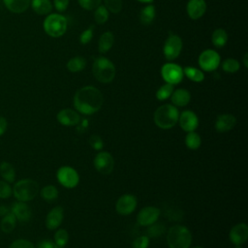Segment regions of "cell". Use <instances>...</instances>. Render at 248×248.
Masks as SVG:
<instances>
[{
  "label": "cell",
  "mask_w": 248,
  "mask_h": 248,
  "mask_svg": "<svg viewBox=\"0 0 248 248\" xmlns=\"http://www.w3.org/2000/svg\"><path fill=\"white\" fill-rule=\"evenodd\" d=\"M37 248H59V247L55 244V242L48 239H44L38 242Z\"/></svg>",
  "instance_id": "bcb514c9"
},
{
  "label": "cell",
  "mask_w": 248,
  "mask_h": 248,
  "mask_svg": "<svg viewBox=\"0 0 248 248\" xmlns=\"http://www.w3.org/2000/svg\"><path fill=\"white\" fill-rule=\"evenodd\" d=\"M104 102L101 91L94 86H84L78 89L74 96V107L77 111L90 115L97 112Z\"/></svg>",
  "instance_id": "6da1fadb"
},
{
  "label": "cell",
  "mask_w": 248,
  "mask_h": 248,
  "mask_svg": "<svg viewBox=\"0 0 248 248\" xmlns=\"http://www.w3.org/2000/svg\"><path fill=\"white\" fill-rule=\"evenodd\" d=\"M16 225V218L12 213V211H9L5 215H3V218L1 220V229L4 232L10 233L14 231Z\"/></svg>",
  "instance_id": "484cf974"
},
{
  "label": "cell",
  "mask_w": 248,
  "mask_h": 248,
  "mask_svg": "<svg viewBox=\"0 0 248 248\" xmlns=\"http://www.w3.org/2000/svg\"><path fill=\"white\" fill-rule=\"evenodd\" d=\"M67 26V18L59 14H50L44 20V29L46 33L53 38H58L64 35Z\"/></svg>",
  "instance_id": "8992f818"
},
{
  "label": "cell",
  "mask_w": 248,
  "mask_h": 248,
  "mask_svg": "<svg viewBox=\"0 0 248 248\" xmlns=\"http://www.w3.org/2000/svg\"><path fill=\"white\" fill-rule=\"evenodd\" d=\"M186 10L190 18L198 19L204 15L206 11V3L204 0H189Z\"/></svg>",
  "instance_id": "ac0fdd59"
},
{
  "label": "cell",
  "mask_w": 248,
  "mask_h": 248,
  "mask_svg": "<svg viewBox=\"0 0 248 248\" xmlns=\"http://www.w3.org/2000/svg\"><path fill=\"white\" fill-rule=\"evenodd\" d=\"M9 248H35L32 242L26 239H16L15 240Z\"/></svg>",
  "instance_id": "ee69618b"
},
{
  "label": "cell",
  "mask_w": 248,
  "mask_h": 248,
  "mask_svg": "<svg viewBox=\"0 0 248 248\" xmlns=\"http://www.w3.org/2000/svg\"><path fill=\"white\" fill-rule=\"evenodd\" d=\"M179 112L176 107L173 105L166 104L159 107L154 112L155 124L163 130H168L176 125L178 122Z\"/></svg>",
  "instance_id": "7a4b0ae2"
},
{
  "label": "cell",
  "mask_w": 248,
  "mask_h": 248,
  "mask_svg": "<svg viewBox=\"0 0 248 248\" xmlns=\"http://www.w3.org/2000/svg\"><path fill=\"white\" fill-rule=\"evenodd\" d=\"M7 127H8V123H7L6 118L0 116V137L6 132Z\"/></svg>",
  "instance_id": "7dc6e473"
},
{
  "label": "cell",
  "mask_w": 248,
  "mask_h": 248,
  "mask_svg": "<svg viewBox=\"0 0 248 248\" xmlns=\"http://www.w3.org/2000/svg\"><path fill=\"white\" fill-rule=\"evenodd\" d=\"M236 123V119L232 114L230 113H225L221 114L216 118L215 121V129L217 132L224 133L232 130Z\"/></svg>",
  "instance_id": "ffe728a7"
},
{
  "label": "cell",
  "mask_w": 248,
  "mask_h": 248,
  "mask_svg": "<svg viewBox=\"0 0 248 248\" xmlns=\"http://www.w3.org/2000/svg\"><path fill=\"white\" fill-rule=\"evenodd\" d=\"M70 0H54V7L58 12H64L69 6Z\"/></svg>",
  "instance_id": "f6af8a7d"
},
{
  "label": "cell",
  "mask_w": 248,
  "mask_h": 248,
  "mask_svg": "<svg viewBox=\"0 0 248 248\" xmlns=\"http://www.w3.org/2000/svg\"><path fill=\"white\" fill-rule=\"evenodd\" d=\"M182 40L179 36L170 32L163 47V52L167 60L172 61L176 59L182 50Z\"/></svg>",
  "instance_id": "52a82bcc"
},
{
  "label": "cell",
  "mask_w": 248,
  "mask_h": 248,
  "mask_svg": "<svg viewBox=\"0 0 248 248\" xmlns=\"http://www.w3.org/2000/svg\"><path fill=\"white\" fill-rule=\"evenodd\" d=\"M11 211L15 215V217L21 222L29 221L32 216L31 208L24 202L18 201L14 202L11 207Z\"/></svg>",
  "instance_id": "d6986e66"
},
{
  "label": "cell",
  "mask_w": 248,
  "mask_h": 248,
  "mask_svg": "<svg viewBox=\"0 0 248 248\" xmlns=\"http://www.w3.org/2000/svg\"><path fill=\"white\" fill-rule=\"evenodd\" d=\"M149 245V237L147 235H140L134 239L132 248H147Z\"/></svg>",
  "instance_id": "f35d334b"
},
{
  "label": "cell",
  "mask_w": 248,
  "mask_h": 248,
  "mask_svg": "<svg viewBox=\"0 0 248 248\" xmlns=\"http://www.w3.org/2000/svg\"><path fill=\"white\" fill-rule=\"evenodd\" d=\"M183 73L184 75L192 81H195V82H201L204 79V75L203 73L198 69V68H195V67H192V66H187L183 69Z\"/></svg>",
  "instance_id": "f546056e"
},
{
  "label": "cell",
  "mask_w": 248,
  "mask_h": 248,
  "mask_svg": "<svg viewBox=\"0 0 248 248\" xmlns=\"http://www.w3.org/2000/svg\"><path fill=\"white\" fill-rule=\"evenodd\" d=\"M167 242L170 248H189L192 243V233L184 226H172L168 231Z\"/></svg>",
  "instance_id": "3957f363"
},
{
  "label": "cell",
  "mask_w": 248,
  "mask_h": 248,
  "mask_svg": "<svg viewBox=\"0 0 248 248\" xmlns=\"http://www.w3.org/2000/svg\"><path fill=\"white\" fill-rule=\"evenodd\" d=\"M161 76L167 83L174 85L182 81L184 73L179 65L175 63H166L161 68Z\"/></svg>",
  "instance_id": "9c48e42d"
},
{
  "label": "cell",
  "mask_w": 248,
  "mask_h": 248,
  "mask_svg": "<svg viewBox=\"0 0 248 248\" xmlns=\"http://www.w3.org/2000/svg\"><path fill=\"white\" fill-rule=\"evenodd\" d=\"M198 62L202 70L211 72L218 68L221 62V58L217 51L213 49H205L200 54Z\"/></svg>",
  "instance_id": "30bf717a"
},
{
  "label": "cell",
  "mask_w": 248,
  "mask_h": 248,
  "mask_svg": "<svg viewBox=\"0 0 248 248\" xmlns=\"http://www.w3.org/2000/svg\"><path fill=\"white\" fill-rule=\"evenodd\" d=\"M137 199L130 194L122 195L115 203V209L120 215H130L137 207Z\"/></svg>",
  "instance_id": "4fadbf2b"
},
{
  "label": "cell",
  "mask_w": 248,
  "mask_h": 248,
  "mask_svg": "<svg viewBox=\"0 0 248 248\" xmlns=\"http://www.w3.org/2000/svg\"><path fill=\"white\" fill-rule=\"evenodd\" d=\"M170 100L174 107H185L189 104L191 100V94L188 90L184 88H179L172 92V94L170 95Z\"/></svg>",
  "instance_id": "44dd1931"
},
{
  "label": "cell",
  "mask_w": 248,
  "mask_h": 248,
  "mask_svg": "<svg viewBox=\"0 0 248 248\" xmlns=\"http://www.w3.org/2000/svg\"><path fill=\"white\" fill-rule=\"evenodd\" d=\"M192 248H202V247H201V246H194V247H192Z\"/></svg>",
  "instance_id": "f907efd6"
},
{
  "label": "cell",
  "mask_w": 248,
  "mask_h": 248,
  "mask_svg": "<svg viewBox=\"0 0 248 248\" xmlns=\"http://www.w3.org/2000/svg\"><path fill=\"white\" fill-rule=\"evenodd\" d=\"M239 62L234 58H228L222 63V69L227 73H235L239 70Z\"/></svg>",
  "instance_id": "d590c367"
},
{
  "label": "cell",
  "mask_w": 248,
  "mask_h": 248,
  "mask_svg": "<svg viewBox=\"0 0 248 248\" xmlns=\"http://www.w3.org/2000/svg\"><path fill=\"white\" fill-rule=\"evenodd\" d=\"M56 117L58 122L64 126H75L80 121L79 114L76 110L71 108L61 109L57 113Z\"/></svg>",
  "instance_id": "2e32d148"
},
{
  "label": "cell",
  "mask_w": 248,
  "mask_h": 248,
  "mask_svg": "<svg viewBox=\"0 0 248 248\" xmlns=\"http://www.w3.org/2000/svg\"><path fill=\"white\" fill-rule=\"evenodd\" d=\"M161 210L158 207L155 206H145L142 209L140 210V212L137 215V222L140 226H151L152 224L156 223L159 216H160Z\"/></svg>",
  "instance_id": "7c38bea8"
},
{
  "label": "cell",
  "mask_w": 248,
  "mask_h": 248,
  "mask_svg": "<svg viewBox=\"0 0 248 248\" xmlns=\"http://www.w3.org/2000/svg\"><path fill=\"white\" fill-rule=\"evenodd\" d=\"M165 232V227L161 224H152L151 227L147 231V236L148 237H159L162 233Z\"/></svg>",
  "instance_id": "74e56055"
},
{
  "label": "cell",
  "mask_w": 248,
  "mask_h": 248,
  "mask_svg": "<svg viewBox=\"0 0 248 248\" xmlns=\"http://www.w3.org/2000/svg\"><path fill=\"white\" fill-rule=\"evenodd\" d=\"M105 7L111 13H119L122 9V0H104Z\"/></svg>",
  "instance_id": "8d00e7d4"
},
{
  "label": "cell",
  "mask_w": 248,
  "mask_h": 248,
  "mask_svg": "<svg viewBox=\"0 0 248 248\" xmlns=\"http://www.w3.org/2000/svg\"><path fill=\"white\" fill-rule=\"evenodd\" d=\"M93 30H94V27L91 25L89 26L87 29H85L79 36V42L82 44V45H86L88 44L92 37H93Z\"/></svg>",
  "instance_id": "b9f144b4"
},
{
  "label": "cell",
  "mask_w": 248,
  "mask_h": 248,
  "mask_svg": "<svg viewBox=\"0 0 248 248\" xmlns=\"http://www.w3.org/2000/svg\"><path fill=\"white\" fill-rule=\"evenodd\" d=\"M0 174L8 183L14 182L16 178V171L14 167L8 162H2L0 164Z\"/></svg>",
  "instance_id": "83f0119b"
},
{
  "label": "cell",
  "mask_w": 248,
  "mask_h": 248,
  "mask_svg": "<svg viewBox=\"0 0 248 248\" xmlns=\"http://www.w3.org/2000/svg\"><path fill=\"white\" fill-rule=\"evenodd\" d=\"M89 143H90L91 147L95 150H102V148L104 146L103 140L98 135H92L89 139Z\"/></svg>",
  "instance_id": "7bdbcfd3"
},
{
  "label": "cell",
  "mask_w": 248,
  "mask_h": 248,
  "mask_svg": "<svg viewBox=\"0 0 248 248\" xmlns=\"http://www.w3.org/2000/svg\"><path fill=\"white\" fill-rule=\"evenodd\" d=\"M156 11L153 5H147L140 12V20L143 25H149L155 18Z\"/></svg>",
  "instance_id": "d4e9b609"
},
{
  "label": "cell",
  "mask_w": 248,
  "mask_h": 248,
  "mask_svg": "<svg viewBox=\"0 0 248 248\" xmlns=\"http://www.w3.org/2000/svg\"><path fill=\"white\" fill-rule=\"evenodd\" d=\"M108 19V11L104 5H99L94 12V20L97 24H104Z\"/></svg>",
  "instance_id": "d6a6232c"
},
{
  "label": "cell",
  "mask_w": 248,
  "mask_h": 248,
  "mask_svg": "<svg viewBox=\"0 0 248 248\" xmlns=\"http://www.w3.org/2000/svg\"><path fill=\"white\" fill-rule=\"evenodd\" d=\"M85 65H86V60L83 57L75 56L67 62V69L72 73H77V72L82 71Z\"/></svg>",
  "instance_id": "f1b7e54d"
},
{
  "label": "cell",
  "mask_w": 248,
  "mask_h": 248,
  "mask_svg": "<svg viewBox=\"0 0 248 248\" xmlns=\"http://www.w3.org/2000/svg\"><path fill=\"white\" fill-rule=\"evenodd\" d=\"M41 197L46 201V202H52L55 201L58 197V190L53 185H47L45 186L41 190Z\"/></svg>",
  "instance_id": "1f68e13d"
},
{
  "label": "cell",
  "mask_w": 248,
  "mask_h": 248,
  "mask_svg": "<svg viewBox=\"0 0 248 248\" xmlns=\"http://www.w3.org/2000/svg\"><path fill=\"white\" fill-rule=\"evenodd\" d=\"M137 1L141 2V3H150V2H152L153 0H137Z\"/></svg>",
  "instance_id": "681fc988"
},
{
  "label": "cell",
  "mask_w": 248,
  "mask_h": 248,
  "mask_svg": "<svg viewBox=\"0 0 248 248\" xmlns=\"http://www.w3.org/2000/svg\"><path fill=\"white\" fill-rule=\"evenodd\" d=\"M114 43V36L110 31L103 33L98 42V50L101 53L108 51Z\"/></svg>",
  "instance_id": "603a6c76"
},
{
  "label": "cell",
  "mask_w": 248,
  "mask_h": 248,
  "mask_svg": "<svg viewBox=\"0 0 248 248\" xmlns=\"http://www.w3.org/2000/svg\"><path fill=\"white\" fill-rule=\"evenodd\" d=\"M69 241V233L64 229H59L54 233V242L59 248H64Z\"/></svg>",
  "instance_id": "836d02e7"
},
{
  "label": "cell",
  "mask_w": 248,
  "mask_h": 248,
  "mask_svg": "<svg viewBox=\"0 0 248 248\" xmlns=\"http://www.w3.org/2000/svg\"><path fill=\"white\" fill-rule=\"evenodd\" d=\"M185 144L188 148H190L192 150H196L201 146L202 139H201L200 135L198 133H196L195 131L189 132L185 138Z\"/></svg>",
  "instance_id": "4dcf8cb0"
},
{
  "label": "cell",
  "mask_w": 248,
  "mask_h": 248,
  "mask_svg": "<svg viewBox=\"0 0 248 248\" xmlns=\"http://www.w3.org/2000/svg\"><path fill=\"white\" fill-rule=\"evenodd\" d=\"M56 177L58 182L65 188H75L79 182L78 171L69 166H63L58 169Z\"/></svg>",
  "instance_id": "ba28073f"
},
{
  "label": "cell",
  "mask_w": 248,
  "mask_h": 248,
  "mask_svg": "<svg viewBox=\"0 0 248 248\" xmlns=\"http://www.w3.org/2000/svg\"><path fill=\"white\" fill-rule=\"evenodd\" d=\"M211 41H212V44L216 47H223L227 44V41H228V34H227L226 30L223 28L215 29L212 33Z\"/></svg>",
  "instance_id": "4316f807"
},
{
  "label": "cell",
  "mask_w": 248,
  "mask_h": 248,
  "mask_svg": "<svg viewBox=\"0 0 248 248\" xmlns=\"http://www.w3.org/2000/svg\"><path fill=\"white\" fill-rule=\"evenodd\" d=\"M6 8L16 14L25 12L30 6L31 0H3Z\"/></svg>",
  "instance_id": "7402d4cb"
},
{
  "label": "cell",
  "mask_w": 248,
  "mask_h": 248,
  "mask_svg": "<svg viewBox=\"0 0 248 248\" xmlns=\"http://www.w3.org/2000/svg\"><path fill=\"white\" fill-rule=\"evenodd\" d=\"M230 240L235 246L244 244L248 238V227L244 223H240L232 227L229 233Z\"/></svg>",
  "instance_id": "9a60e30c"
},
{
  "label": "cell",
  "mask_w": 248,
  "mask_h": 248,
  "mask_svg": "<svg viewBox=\"0 0 248 248\" xmlns=\"http://www.w3.org/2000/svg\"><path fill=\"white\" fill-rule=\"evenodd\" d=\"M179 125L185 132H193L199 126V119L196 113L192 110H184L179 114L178 117Z\"/></svg>",
  "instance_id": "5bb4252c"
},
{
  "label": "cell",
  "mask_w": 248,
  "mask_h": 248,
  "mask_svg": "<svg viewBox=\"0 0 248 248\" xmlns=\"http://www.w3.org/2000/svg\"><path fill=\"white\" fill-rule=\"evenodd\" d=\"M64 217V209L61 206H56L53 207L46 215V227L48 230H55L57 229Z\"/></svg>",
  "instance_id": "e0dca14e"
},
{
  "label": "cell",
  "mask_w": 248,
  "mask_h": 248,
  "mask_svg": "<svg viewBox=\"0 0 248 248\" xmlns=\"http://www.w3.org/2000/svg\"><path fill=\"white\" fill-rule=\"evenodd\" d=\"M173 92V85L170 83H166L162 85L156 92V98L159 101H164L167 100L170 97V95Z\"/></svg>",
  "instance_id": "e575fe53"
},
{
  "label": "cell",
  "mask_w": 248,
  "mask_h": 248,
  "mask_svg": "<svg viewBox=\"0 0 248 248\" xmlns=\"http://www.w3.org/2000/svg\"><path fill=\"white\" fill-rule=\"evenodd\" d=\"M39 193V184L29 178L17 181L13 188V194L19 202L32 201Z\"/></svg>",
  "instance_id": "5b68a950"
},
{
  "label": "cell",
  "mask_w": 248,
  "mask_h": 248,
  "mask_svg": "<svg viewBox=\"0 0 248 248\" xmlns=\"http://www.w3.org/2000/svg\"><path fill=\"white\" fill-rule=\"evenodd\" d=\"M78 1L80 7L87 11L95 10L101 4V0H78Z\"/></svg>",
  "instance_id": "ab89813d"
},
{
  "label": "cell",
  "mask_w": 248,
  "mask_h": 248,
  "mask_svg": "<svg viewBox=\"0 0 248 248\" xmlns=\"http://www.w3.org/2000/svg\"><path fill=\"white\" fill-rule=\"evenodd\" d=\"M235 248H241V247H240V246H236Z\"/></svg>",
  "instance_id": "816d5d0a"
},
{
  "label": "cell",
  "mask_w": 248,
  "mask_h": 248,
  "mask_svg": "<svg viewBox=\"0 0 248 248\" xmlns=\"http://www.w3.org/2000/svg\"><path fill=\"white\" fill-rule=\"evenodd\" d=\"M95 169L102 174H109L114 167L113 157L106 151H100L93 160Z\"/></svg>",
  "instance_id": "8fae6325"
},
{
  "label": "cell",
  "mask_w": 248,
  "mask_h": 248,
  "mask_svg": "<svg viewBox=\"0 0 248 248\" xmlns=\"http://www.w3.org/2000/svg\"><path fill=\"white\" fill-rule=\"evenodd\" d=\"M92 73L95 78L102 83H108L113 80L116 70L113 63L106 57H98L94 60Z\"/></svg>",
  "instance_id": "277c9868"
},
{
  "label": "cell",
  "mask_w": 248,
  "mask_h": 248,
  "mask_svg": "<svg viewBox=\"0 0 248 248\" xmlns=\"http://www.w3.org/2000/svg\"><path fill=\"white\" fill-rule=\"evenodd\" d=\"M243 64L245 67L248 66V63H247V53L244 54V57H243Z\"/></svg>",
  "instance_id": "c3c4849f"
},
{
  "label": "cell",
  "mask_w": 248,
  "mask_h": 248,
  "mask_svg": "<svg viewBox=\"0 0 248 248\" xmlns=\"http://www.w3.org/2000/svg\"><path fill=\"white\" fill-rule=\"evenodd\" d=\"M30 4L33 11L41 16L49 14L52 9V5L49 0H32Z\"/></svg>",
  "instance_id": "cb8c5ba5"
},
{
  "label": "cell",
  "mask_w": 248,
  "mask_h": 248,
  "mask_svg": "<svg viewBox=\"0 0 248 248\" xmlns=\"http://www.w3.org/2000/svg\"><path fill=\"white\" fill-rule=\"evenodd\" d=\"M13 194V189L8 182L0 180V199H8Z\"/></svg>",
  "instance_id": "60d3db41"
}]
</instances>
